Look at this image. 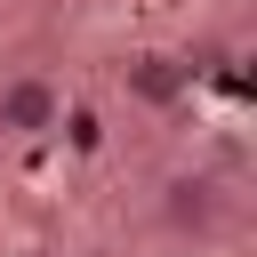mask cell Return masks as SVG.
<instances>
[{
    "instance_id": "2",
    "label": "cell",
    "mask_w": 257,
    "mask_h": 257,
    "mask_svg": "<svg viewBox=\"0 0 257 257\" xmlns=\"http://www.w3.org/2000/svg\"><path fill=\"white\" fill-rule=\"evenodd\" d=\"M120 88H128L137 104H153V112H177V104L193 96V56H177V48H137V56L120 64Z\"/></svg>"
},
{
    "instance_id": "3",
    "label": "cell",
    "mask_w": 257,
    "mask_h": 257,
    "mask_svg": "<svg viewBox=\"0 0 257 257\" xmlns=\"http://www.w3.org/2000/svg\"><path fill=\"white\" fill-rule=\"evenodd\" d=\"M161 225L177 233V241H209L217 225H225V193H217V177H169L161 185Z\"/></svg>"
},
{
    "instance_id": "1",
    "label": "cell",
    "mask_w": 257,
    "mask_h": 257,
    "mask_svg": "<svg viewBox=\"0 0 257 257\" xmlns=\"http://www.w3.org/2000/svg\"><path fill=\"white\" fill-rule=\"evenodd\" d=\"M56 128H64V88H56V72H40V64L0 72V137H8V145H40V137H56Z\"/></svg>"
}]
</instances>
